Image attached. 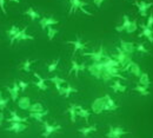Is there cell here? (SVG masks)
<instances>
[{
    "label": "cell",
    "instance_id": "obj_29",
    "mask_svg": "<svg viewBox=\"0 0 153 138\" xmlns=\"http://www.w3.org/2000/svg\"><path fill=\"white\" fill-rule=\"evenodd\" d=\"M139 84L143 86H146V87H149L151 85V79H150L147 73H141L139 76Z\"/></svg>",
    "mask_w": 153,
    "mask_h": 138
},
{
    "label": "cell",
    "instance_id": "obj_40",
    "mask_svg": "<svg viewBox=\"0 0 153 138\" xmlns=\"http://www.w3.org/2000/svg\"><path fill=\"white\" fill-rule=\"evenodd\" d=\"M8 103H10V98H4V97H1V98H0V111H4V110L6 109V106H7Z\"/></svg>",
    "mask_w": 153,
    "mask_h": 138
},
{
    "label": "cell",
    "instance_id": "obj_22",
    "mask_svg": "<svg viewBox=\"0 0 153 138\" xmlns=\"http://www.w3.org/2000/svg\"><path fill=\"white\" fill-rule=\"evenodd\" d=\"M76 116H79V117L85 119L86 122H88L91 113H90V111L86 110L85 107H82V106H80V105H76Z\"/></svg>",
    "mask_w": 153,
    "mask_h": 138
},
{
    "label": "cell",
    "instance_id": "obj_20",
    "mask_svg": "<svg viewBox=\"0 0 153 138\" xmlns=\"http://www.w3.org/2000/svg\"><path fill=\"white\" fill-rule=\"evenodd\" d=\"M17 104H18L19 109L24 110V111H28V109L31 106V99H30V97H25V96L20 97L17 101Z\"/></svg>",
    "mask_w": 153,
    "mask_h": 138
},
{
    "label": "cell",
    "instance_id": "obj_25",
    "mask_svg": "<svg viewBox=\"0 0 153 138\" xmlns=\"http://www.w3.org/2000/svg\"><path fill=\"white\" fill-rule=\"evenodd\" d=\"M111 89L114 91L115 93H118V92H125V91L127 90V87H126L125 85H123L119 79H115L114 83L111 85Z\"/></svg>",
    "mask_w": 153,
    "mask_h": 138
},
{
    "label": "cell",
    "instance_id": "obj_42",
    "mask_svg": "<svg viewBox=\"0 0 153 138\" xmlns=\"http://www.w3.org/2000/svg\"><path fill=\"white\" fill-rule=\"evenodd\" d=\"M146 26L149 28H152L153 27V14H150L149 16V19H147V22H146Z\"/></svg>",
    "mask_w": 153,
    "mask_h": 138
},
{
    "label": "cell",
    "instance_id": "obj_31",
    "mask_svg": "<svg viewBox=\"0 0 153 138\" xmlns=\"http://www.w3.org/2000/svg\"><path fill=\"white\" fill-rule=\"evenodd\" d=\"M67 112L70 113V119H71V123H76V104H71L68 106V110Z\"/></svg>",
    "mask_w": 153,
    "mask_h": 138
},
{
    "label": "cell",
    "instance_id": "obj_37",
    "mask_svg": "<svg viewBox=\"0 0 153 138\" xmlns=\"http://www.w3.org/2000/svg\"><path fill=\"white\" fill-rule=\"evenodd\" d=\"M137 30H138V24H137V19H134L130 22V25H128L126 32H127V33H133Z\"/></svg>",
    "mask_w": 153,
    "mask_h": 138
},
{
    "label": "cell",
    "instance_id": "obj_18",
    "mask_svg": "<svg viewBox=\"0 0 153 138\" xmlns=\"http://www.w3.org/2000/svg\"><path fill=\"white\" fill-rule=\"evenodd\" d=\"M120 48H121L125 53L132 56V53H133L134 50H135V46H134L133 43H128V41H125V40L120 39Z\"/></svg>",
    "mask_w": 153,
    "mask_h": 138
},
{
    "label": "cell",
    "instance_id": "obj_32",
    "mask_svg": "<svg viewBox=\"0 0 153 138\" xmlns=\"http://www.w3.org/2000/svg\"><path fill=\"white\" fill-rule=\"evenodd\" d=\"M44 110L45 109L41 103H33V104H31V106L28 109L30 112H44Z\"/></svg>",
    "mask_w": 153,
    "mask_h": 138
},
{
    "label": "cell",
    "instance_id": "obj_46",
    "mask_svg": "<svg viewBox=\"0 0 153 138\" xmlns=\"http://www.w3.org/2000/svg\"><path fill=\"white\" fill-rule=\"evenodd\" d=\"M11 2H17V4H19L20 2V0H10Z\"/></svg>",
    "mask_w": 153,
    "mask_h": 138
},
{
    "label": "cell",
    "instance_id": "obj_38",
    "mask_svg": "<svg viewBox=\"0 0 153 138\" xmlns=\"http://www.w3.org/2000/svg\"><path fill=\"white\" fill-rule=\"evenodd\" d=\"M19 31H20V28L17 26V25H12L11 28L7 31V37H8V38H12V37H13L17 32H19Z\"/></svg>",
    "mask_w": 153,
    "mask_h": 138
},
{
    "label": "cell",
    "instance_id": "obj_9",
    "mask_svg": "<svg viewBox=\"0 0 153 138\" xmlns=\"http://www.w3.org/2000/svg\"><path fill=\"white\" fill-rule=\"evenodd\" d=\"M118 109V105L114 103V100L111 98L110 95L104 96V111H114Z\"/></svg>",
    "mask_w": 153,
    "mask_h": 138
},
{
    "label": "cell",
    "instance_id": "obj_21",
    "mask_svg": "<svg viewBox=\"0 0 153 138\" xmlns=\"http://www.w3.org/2000/svg\"><path fill=\"white\" fill-rule=\"evenodd\" d=\"M73 92H78V90L74 89L73 86H71L70 84H67L66 86H62V87H61L59 95H60V96H64V97H66V98H68V97L71 96V93H73Z\"/></svg>",
    "mask_w": 153,
    "mask_h": 138
},
{
    "label": "cell",
    "instance_id": "obj_30",
    "mask_svg": "<svg viewBox=\"0 0 153 138\" xmlns=\"http://www.w3.org/2000/svg\"><path fill=\"white\" fill-rule=\"evenodd\" d=\"M25 14H26L27 17H30L31 20H37L40 18V14H39L33 7H28V8L25 11Z\"/></svg>",
    "mask_w": 153,
    "mask_h": 138
},
{
    "label": "cell",
    "instance_id": "obj_47",
    "mask_svg": "<svg viewBox=\"0 0 153 138\" xmlns=\"http://www.w3.org/2000/svg\"><path fill=\"white\" fill-rule=\"evenodd\" d=\"M1 97H2V92L0 91V98H1Z\"/></svg>",
    "mask_w": 153,
    "mask_h": 138
},
{
    "label": "cell",
    "instance_id": "obj_17",
    "mask_svg": "<svg viewBox=\"0 0 153 138\" xmlns=\"http://www.w3.org/2000/svg\"><path fill=\"white\" fill-rule=\"evenodd\" d=\"M7 91H8L10 96H11V99H12L13 101H17L18 98H19V92H20L18 81H17V80H14L13 86H12V87H7Z\"/></svg>",
    "mask_w": 153,
    "mask_h": 138
},
{
    "label": "cell",
    "instance_id": "obj_4",
    "mask_svg": "<svg viewBox=\"0 0 153 138\" xmlns=\"http://www.w3.org/2000/svg\"><path fill=\"white\" fill-rule=\"evenodd\" d=\"M81 56H84V57H90L91 59L93 60V63H100L101 60L105 58V53H104V47H102V45L99 47V50L98 51H93V52H84V53H81Z\"/></svg>",
    "mask_w": 153,
    "mask_h": 138
},
{
    "label": "cell",
    "instance_id": "obj_7",
    "mask_svg": "<svg viewBox=\"0 0 153 138\" xmlns=\"http://www.w3.org/2000/svg\"><path fill=\"white\" fill-rule=\"evenodd\" d=\"M135 6L138 7V11H139L140 16L145 18V17L147 16L149 8H151V6H153V2H146V1H144V0H141V1H135Z\"/></svg>",
    "mask_w": 153,
    "mask_h": 138
},
{
    "label": "cell",
    "instance_id": "obj_24",
    "mask_svg": "<svg viewBox=\"0 0 153 138\" xmlns=\"http://www.w3.org/2000/svg\"><path fill=\"white\" fill-rule=\"evenodd\" d=\"M50 81H52L53 84H54V86H56V89H57L58 92H60V90H61V87H62V85L66 83V80L64 78H60V77H58V76H54V77H51V78L48 79Z\"/></svg>",
    "mask_w": 153,
    "mask_h": 138
},
{
    "label": "cell",
    "instance_id": "obj_14",
    "mask_svg": "<svg viewBox=\"0 0 153 138\" xmlns=\"http://www.w3.org/2000/svg\"><path fill=\"white\" fill-rule=\"evenodd\" d=\"M139 26H140V28H141V33H140V34H138V37H139V38L145 37V38H147V39H149L150 43H152L153 44V31H152V28H149L145 24H140Z\"/></svg>",
    "mask_w": 153,
    "mask_h": 138
},
{
    "label": "cell",
    "instance_id": "obj_6",
    "mask_svg": "<svg viewBox=\"0 0 153 138\" xmlns=\"http://www.w3.org/2000/svg\"><path fill=\"white\" fill-rule=\"evenodd\" d=\"M44 124V132H42V137L48 138L52 134L57 132L61 129V125H52L48 122H42Z\"/></svg>",
    "mask_w": 153,
    "mask_h": 138
},
{
    "label": "cell",
    "instance_id": "obj_35",
    "mask_svg": "<svg viewBox=\"0 0 153 138\" xmlns=\"http://www.w3.org/2000/svg\"><path fill=\"white\" fill-rule=\"evenodd\" d=\"M33 63H36V61L31 59L25 60V61L22 63V65H21V69H22L25 72H31V65H32Z\"/></svg>",
    "mask_w": 153,
    "mask_h": 138
},
{
    "label": "cell",
    "instance_id": "obj_12",
    "mask_svg": "<svg viewBox=\"0 0 153 138\" xmlns=\"http://www.w3.org/2000/svg\"><path fill=\"white\" fill-rule=\"evenodd\" d=\"M58 22L59 21L57 19H54L53 17H42L39 20V25H40L41 30H46L47 27H50L52 25H57Z\"/></svg>",
    "mask_w": 153,
    "mask_h": 138
},
{
    "label": "cell",
    "instance_id": "obj_43",
    "mask_svg": "<svg viewBox=\"0 0 153 138\" xmlns=\"http://www.w3.org/2000/svg\"><path fill=\"white\" fill-rule=\"evenodd\" d=\"M5 0H0V10H1V12L4 13V14H7V10H6V7H5Z\"/></svg>",
    "mask_w": 153,
    "mask_h": 138
},
{
    "label": "cell",
    "instance_id": "obj_28",
    "mask_svg": "<svg viewBox=\"0 0 153 138\" xmlns=\"http://www.w3.org/2000/svg\"><path fill=\"white\" fill-rule=\"evenodd\" d=\"M71 64H72V67H71V70H70V75L74 73V76L78 78V77H79V72H80V64H79L74 58L71 60Z\"/></svg>",
    "mask_w": 153,
    "mask_h": 138
},
{
    "label": "cell",
    "instance_id": "obj_27",
    "mask_svg": "<svg viewBox=\"0 0 153 138\" xmlns=\"http://www.w3.org/2000/svg\"><path fill=\"white\" fill-rule=\"evenodd\" d=\"M130 18L126 16V14H124V22H123V25H120V26H117L115 27V31L118 32V33H121L123 31H126L127 30V27H128V25H130Z\"/></svg>",
    "mask_w": 153,
    "mask_h": 138
},
{
    "label": "cell",
    "instance_id": "obj_10",
    "mask_svg": "<svg viewBox=\"0 0 153 138\" xmlns=\"http://www.w3.org/2000/svg\"><path fill=\"white\" fill-rule=\"evenodd\" d=\"M27 119H28L27 117H21L17 113V111L12 110L11 113H10V117L7 119H5V120L8 122L10 124L11 123H25V124H27Z\"/></svg>",
    "mask_w": 153,
    "mask_h": 138
},
{
    "label": "cell",
    "instance_id": "obj_19",
    "mask_svg": "<svg viewBox=\"0 0 153 138\" xmlns=\"http://www.w3.org/2000/svg\"><path fill=\"white\" fill-rule=\"evenodd\" d=\"M33 76L37 78V81H34V85L38 87L39 90H41V91H46L47 90V85H46V79L42 78L39 73L37 72H34L33 73Z\"/></svg>",
    "mask_w": 153,
    "mask_h": 138
},
{
    "label": "cell",
    "instance_id": "obj_11",
    "mask_svg": "<svg viewBox=\"0 0 153 138\" xmlns=\"http://www.w3.org/2000/svg\"><path fill=\"white\" fill-rule=\"evenodd\" d=\"M123 70H124V71H130V72H131L133 76H135V77H139V76L141 75V71H140L139 65H138L137 63H134L133 60H131Z\"/></svg>",
    "mask_w": 153,
    "mask_h": 138
},
{
    "label": "cell",
    "instance_id": "obj_36",
    "mask_svg": "<svg viewBox=\"0 0 153 138\" xmlns=\"http://www.w3.org/2000/svg\"><path fill=\"white\" fill-rule=\"evenodd\" d=\"M57 33H58L57 28H53L52 26L47 27V38H48V40H53V39H54V37L57 36Z\"/></svg>",
    "mask_w": 153,
    "mask_h": 138
},
{
    "label": "cell",
    "instance_id": "obj_23",
    "mask_svg": "<svg viewBox=\"0 0 153 138\" xmlns=\"http://www.w3.org/2000/svg\"><path fill=\"white\" fill-rule=\"evenodd\" d=\"M78 131H79V134H81L84 137H87V136H88L91 132H94V131H97V125H96V124H93V125L84 126V128L78 129Z\"/></svg>",
    "mask_w": 153,
    "mask_h": 138
},
{
    "label": "cell",
    "instance_id": "obj_3",
    "mask_svg": "<svg viewBox=\"0 0 153 138\" xmlns=\"http://www.w3.org/2000/svg\"><path fill=\"white\" fill-rule=\"evenodd\" d=\"M115 60H118L119 61V64H120V67H121V70L132 60L131 58V54H127V53H125L119 46L117 47V56H115Z\"/></svg>",
    "mask_w": 153,
    "mask_h": 138
},
{
    "label": "cell",
    "instance_id": "obj_5",
    "mask_svg": "<svg viewBox=\"0 0 153 138\" xmlns=\"http://www.w3.org/2000/svg\"><path fill=\"white\" fill-rule=\"evenodd\" d=\"M128 131H126L124 128L121 126H110L106 137L107 138H121L124 135H127Z\"/></svg>",
    "mask_w": 153,
    "mask_h": 138
},
{
    "label": "cell",
    "instance_id": "obj_41",
    "mask_svg": "<svg viewBox=\"0 0 153 138\" xmlns=\"http://www.w3.org/2000/svg\"><path fill=\"white\" fill-rule=\"evenodd\" d=\"M17 81H18V85H19L20 92H25L26 89L28 87V83H26L24 80H17Z\"/></svg>",
    "mask_w": 153,
    "mask_h": 138
},
{
    "label": "cell",
    "instance_id": "obj_2",
    "mask_svg": "<svg viewBox=\"0 0 153 138\" xmlns=\"http://www.w3.org/2000/svg\"><path fill=\"white\" fill-rule=\"evenodd\" d=\"M34 37L31 34H27V26L21 28L19 32H17L12 38H10V45L12 46L14 41H21V40H33Z\"/></svg>",
    "mask_w": 153,
    "mask_h": 138
},
{
    "label": "cell",
    "instance_id": "obj_8",
    "mask_svg": "<svg viewBox=\"0 0 153 138\" xmlns=\"http://www.w3.org/2000/svg\"><path fill=\"white\" fill-rule=\"evenodd\" d=\"M26 129H27V124L25 123H11L10 126H7L5 130L10 132H14V134H21Z\"/></svg>",
    "mask_w": 153,
    "mask_h": 138
},
{
    "label": "cell",
    "instance_id": "obj_26",
    "mask_svg": "<svg viewBox=\"0 0 153 138\" xmlns=\"http://www.w3.org/2000/svg\"><path fill=\"white\" fill-rule=\"evenodd\" d=\"M46 115H48V110H45L44 112H30V117L33 119H36V120H38L40 123H42L44 122V117L46 116Z\"/></svg>",
    "mask_w": 153,
    "mask_h": 138
},
{
    "label": "cell",
    "instance_id": "obj_13",
    "mask_svg": "<svg viewBox=\"0 0 153 138\" xmlns=\"http://www.w3.org/2000/svg\"><path fill=\"white\" fill-rule=\"evenodd\" d=\"M86 69L88 70V72L93 77H96L97 79H101V73L102 72H101V67H100V64L99 63H93V64L88 65Z\"/></svg>",
    "mask_w": 153,
    "mask_h": 138
},
{
    "label": "cell",
    "instance_id": "obj_45",
    "mask_svg": "<svg viewBox=\"0 0 153 138\" xmlns=\"http://www.w3.org/2000/svg\"><path fill=\"white\" fill-rule=\"evenodd\" d=\"M5 120V115H4V112L2 111H0V125L2 124V122Z\"/></svg>",
    "mask_w": 153,
    "mask_h": 138
},
{
    "label": "cell",
    "instance_id": "obj_15",
    "mask_svg": "<svg viewBox=\"0 0 153 138\" xmlns=\"http://www.w3.org/2000/svg\"><path fill=\"white\" fill-rule=\"evenodd\" d=\"M66 44H71V45H73V56L76 54L78 51H82V50H85V47H86V45L81 41L80 39V37L78 36L76 37V40H68V41H66Z\"/></svg>",
    "mask_w": 153,
    "mask_h": 138
},
{
    "label": "cell",
    "instance_id": "obj_1",
    "mask_svg": "<svg viewBox=\"0 0 153 138\" xmlns=\"http://www.w3.org/2000/svg\"><path fill=\"white\" fill-rule=\"evenodd\" d=\"M70 2H71L70 14L76 13L78 10H80V11H82V13H85V14H87V16H92V13L88 12V11L85 8V6H87V2H85V1H82V0H70Z\"/></svg>",
    "mask_w": 153,
    "mask_h": 138
},
{
    "label": "cell",
    "instance_id": "obj_16",
    "mask_svg": "<svg viewBox=\"0 0 153 138\" xmlns=\"http://www.w3.org/2000/svg\"><path fill=\"white\" fill-rule=\"evenodd\" d=\"M92 111L93 113L99 115L104 111V97L101 98H96L92 103Z\"/></svg>",
    "mask_w": 153,
    "mask_h": 138
},
{
    "label": "cell",
    "instance_id": "obj_33",
    "mask_svg": "<svg viewBox=\"0 0 153 138\" xmlns=\"http://www.w3.org/2000/svg\"><path fill=\"white\" fill-rule=\"evenodd\" d=\"M134 91H137V92H138L139 95H141V96H149V95H150L149 87L143 86V85H140V84H138V85L134 87Z\"/></svg>",
    "mask_w": 153,
    "mask_h": 138
},
{
    "label": "cell",
    "instance_id": "obj_44",
    "mask_svg": "<svg viewBox=\"0 0 153 138\" xmlns=\"http://www.w3.org/2000/svg\"><path fill=\"white\" fill-rule=\"evenodd\" d=\"M105 0H93V2H94V5H96L98 8H100L101 7V5H102V2H104Z\"/></svg>",
    "mask_w": 153,
    "mask_h": 138
},
{
    "label": "cell",
    "instance_id": "obj_39",
    "mask_svg": "<svg viewBox=\"0 0 153 138\" xmlns=\"http://www.w3.org/2000/svg\"><path fill=\"white\" fill-rule=\"evenodd\" d=\"M135 48H137V51H138L139 53H141V54H149V53H150V52H149V50L145 47V45H144V44H138Z\"/></svg>",
    "mask_w": 153,
    "mask_h": 138
},
{
    "label": "cell",
    "instance_id": "obj_34",
    "mask_svg": "<svg viewBox=\"0 0 153 138\" xmlns=\"http://www.w3.org/2000/svg\"><path fill=\"white\" fill-rule=\"evenodd\" d=\"M59 63H60V58H57V59L53 60V61L47 66V71H48V73H53V72L57 70Z\"/></svg>",
    "mask_w": 153,
    "mask_h": 138
}]
</instances>
